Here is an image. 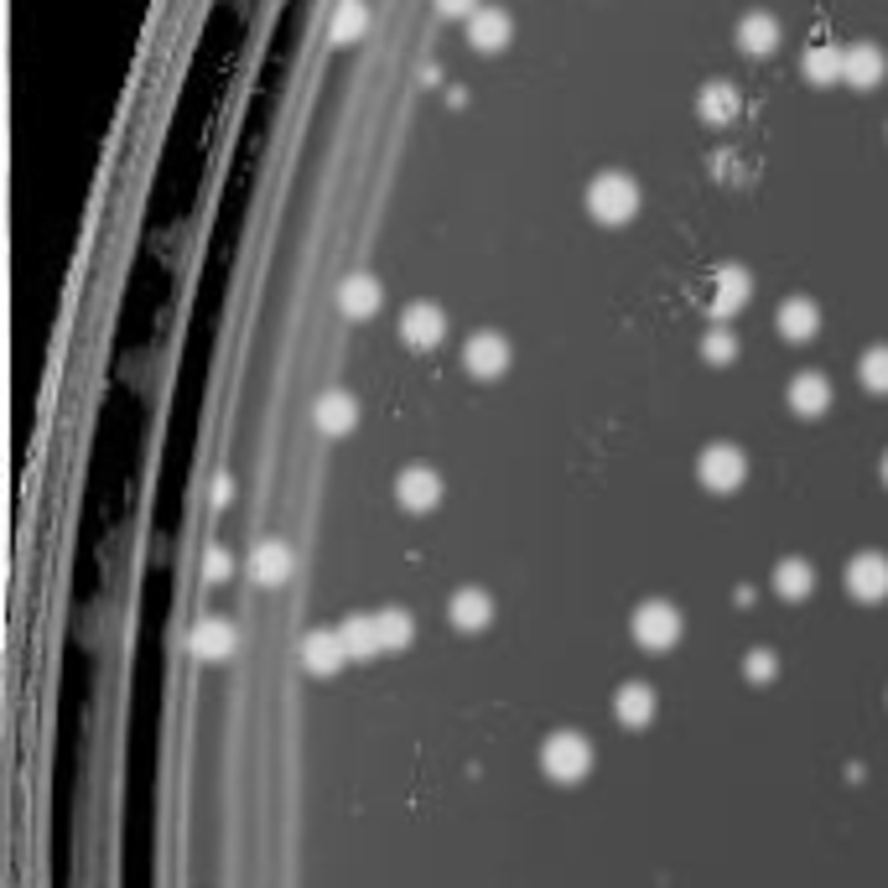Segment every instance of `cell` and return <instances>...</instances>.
I'll use <instances>...</instances> for the list:
<instances>
[{"mask_svg": "<svg viewBox=\"0 0 888 888\" xmlns=\"http://www.w3.org/2000/svg\"><path fill=\"white\" fill-rule=\"evenodd\" d=\"M832 406V379L826 375H795L790 379V410H801V416H821V410Z\"/></svg>", "mask_w": 888, "mask_h": 888, "instance_id": "obj_12", "label": "cell"}, {"mask_svg": "<svg viewBox=\"0 0 888 888\" xmlns=\"http://www.w3.org/2000/svg\"><path fill=\"white\" fill-rule=\"evenodd\" d=\"M701 354H707V359H712V364H728V359H733V354H738L733 333H722V327H712V333L701 338Z\"/></svg>", "mask_w": 888, "mask_h": 888, "instance_id": "obj_30", "label": "cell"}, {"mask_svg": "<svg viewBox=\"0 0 888 888\" xmlns=\"http://www.w3.org/2000/svg\"><path fill=\"white\" fill-rule=\"evenodd\" d=\"M842 69H847V52H837V48H816L811 58H805V73H811L816 84H832V79H842Z\"/></svg>", "mask_w": 888, "mask_h": 888, "instance_id": "obj_27", "label": "cell"}, {"mask_svg": "<svg viewBox=\"0 0 888 888\" xmlns=\"http://www.w3.org/2000/svg\"><path fill=\"white\" fill-rule=\"evenodd\" d=\"M857 375H863V385L873 395H888V348H868L863 364H857Z\"/></svg>", "mask_w": 888, "mask_h": 888, "instance_id": "obj_28", "label": "cell"}, {"mask_svg": "<svg viewBox=\"0 0 888 888\" xmlns=\"http://www.w3.org/2000/svg\"><path fill=\"white\" fill-rule=\"evenodd\" d=\"M816 327H821V307H816V302H805V296H790L785 307H780V333H785L790 343L816 338Z\"/></svg>", "mask_w": 888, "mask_h": 888, "instance_id": "obj_16", "label": "cell"}, {"mask_svg": "<svg viewBox=\"0 0 888 888\" xmlns=\"http://www.w3.org/2000/svg\"><path fill=\"white\" fill-rule=\"evenodd\" d=\"M774 670H780V660H774L769 649H753V655H743V676H749V681L769 686V681H774Z\"/></svg>", "mask_w": 888, "mask_h": 888, "instance_id": "obj_29", "label": "cell"}, {"mask_svg": "<svg viewBox=\"0 0 888 888\" xmlns=\"http://www.w3.org/2000/svg\"><path fill=\"white\" fill-rule=\"evenodd\" d=\"M541 769H546L551 780L572 785V780H582V774L593 769V743L582 733H551L546 743H541Z\"/></svg>", "mask_w": 888, "mask_h": 888, "instance_id": "obj_2", "label": "cell"}, {"mask_svg": "<svg viewBox=\"0 0 888 888\" xmlns=\"http://www.w3.org/2000/svg\"><path fill=\"white\" fill-rule=\"evenodd\" d=\"M842 79L857 88H873L878 79H884V52L873 48V42H857V48H847V69H842Z\"/></svg>", "mask_w": 888, "mask_h": 888, "instance_id": "obj_18", "label": "cell"}, {"mask_svg": "<svg viewBox=\"0 0 888 888\" xmlns=\"http://www.w3.org/2000/svg\"><path fill=\"white\" fill-rule=\"evenodd\" d=\"M343 660H348V645H343L338 629H312L307 639H302V666H307L312 676H333Z\"/></svg>", "mask_w": 888, "mask_h": 888, "instance_id": "obj_9", "label": "cell"}, {"mask_svg": "<svg viewBox=\"0 0 888 888\" xmlns=\"http://www.w3.org/2000/svg\"><path fill=\"white\" fill-rule=\"evenodd\" d=\"M614 712H618V722H629V728H649V722H655V691L639 686V681H629L614 697Z\"/></svg>", "mask_w": 888, "mask_h": 888, "instance_id": "obj_17", "label": "cell"}, {"mask_svg": "<svg viewBox=\"0 0 888 888\" xmlns=\"http://www.w3.org/2000/svg\"><path fill=\"white\" fill-rule=\"evenodd\" d=\"M468 36H473V48L479 52H499L504 42H510V17H504V11H473Z\"/></svg>", "mask_w": 888, "mask_h": 888, "instance_id": "obj_22", "label": "cell"}, {"mask_svg": "<svg viewBox=\"0 0 888 888\" xmlns=\"http://www.w3.org/2000/svg\"><path fill=\"white\" fill-rule=\"evenodd\" d=\"M203 577H208V582H223V577H229V551H208Z\"/></svg>", "mask_w": 888, "mask_h": 888, "instance_id": "obj_31", "label": "cell"}, {"mask_svg": "<svg viewBox=\"0 0 888 888\" xmlns=\"http://www.w3.org/2000/svg\"><path fill=\"white\" fill-rule=\"evenodd\" d=\"M681 629H686L681 608H676V603H666V598L639 603V614H634V639H639L645 649H655V655L681 645Z\"/></svg>", "mask_w": 888, "mask_h": 888, "instance_id": "obj_1", "label": "cell"}, {"mask_svg": "<svg viewBox=\"0 0 888 888\" xmlns=\"http://www.w3.org/2000/svg\"><path fill=\"white\" fill-rule=\"evenodd\" d=\"M375 624H379V645L385 649H406L410 634H416V624H410L406 608H385V614H375Z\"/></svg>", "mask_w": 888, "mask_h": 888, "instance_id": "obj_26", "label": "cell"}, {"mask_svg": "<svg viewBox=\"0 0 888 888\" xmlns=\"http://www.w3.org/2000/svg\"><path fill=\"white\" fill-rule=\"evenodd\" d=\"M697 473H701V483H707L712 494H733L738 483H743V473H749V458H743L738 447L718 442V447H707V452H701Z\"/></svg>", "mask_w": 888, "mask_h": 888, "instance_id": "obj_4", "label": "cell"}, {"mask_svg": "<svg viewBox=\"0 0 888 888\" xmlns=\"http://www.w3.org/2000/svg\"><path fill=\"white\" fill-rule=\"evenodd\" d=\"M738 48L753 52V58H764V52L780 48V21L764 17V11H753V17H743V27H738Z\"/></svg>", "mask_w": 888, "mask_h": 888, "instance_id": "obj_19", "label": "cell"}, {"mask_svg": "<svg viewBox=\"0 0 888 888\" xmlns=\"http://www.w3.org/2000/svg\"><path fill=\"white\" fill-rule=\"evenodd\" d=\"M743 302H749V275L738 271V265H722V271L712 275V296H707V307L718 312V317H733Z\"/></svg>", "mask_w": 888, "mask_h": 888, "instance_id": "obj_11", "label": "cell"}, {"mask_svg": "<svg viewBox=\"0 0 888 888\" xmlns=\"http://www.w3.org/2000/svg\"><path fill=\"white\" fill-rule=\"evenodd\" d=\"M250 572H255V582H265V587L286 582L291 577V551L281 546V541H265V546H255V556H250Z\"/></svg>", "mask_w": 888, "mask_h": 888, "instance_id": "obj_23", "label": "cell"}, {"mask_svg": "<svg viewBox=\"0 0 888 888\" xmlns=\"http://www.w3.org/2000/svg\"><path fill=\"white\" fill-rule=\"evenodd\" d=\"M738 104H743V100H738L733 84H707V88H701V115H707L712 125H733L738 121Z\"/></svg>", "mask_w": 888, "mask_h": 888, "instance_id": "obj_24", "label": "cell"}, {"mask_svg": "<svg viewBox=\"0 0 888 888\" xmlns=\"http://www.w3.org/2000/svg\"><path fill=\"white\" fill-rule=\"evenodd\" d=\"M338 307L348 317H375L379 312V281L375 275H348L338 286Z\"/></svg>", "mask_w": 888, "mask_h": 888, "instance_id": "obj_15", "label": "cell"}, {"mask_svg": "<svg viewBox=\"0 0 888 888\" xmlns=\"http://www.w3.org/2000/svg\"><path fill=\"white\" fill-rule=\"evenodd\" d=\"M364 27H369V6H364V0H343L338 17H333V42L348 48V42H359L364 36Z\"/></svg>", "mask_w": 888, "mask_h": 888, "instance_id": "obj_25", "label": "cell"}, {"mask_svg": "<svg viewBox=\"0 0 888 888\" xmlns=\"http://www.w3.org/2000/svg\"><path fill=\"white\" fill-rule=\"evenodd\" d=\"M811 587H816V572H811V562H801V556H785V562L774 566V593L785 603H805L811 598Z\"/></svg>", "mask_w": 888, "mask_h": 888, "instance_id": "obj_14", "label": "cell"}, {"mask_svg": "<svg viewBox=\"0 0 888 888\" xmlns=\"http://www.w3.org/2000/svg\"><path fill=\"white\" fill-rule=\"evenodd\" d=\"M400 338H406L410 348H437V343L447 338L442 307H431V302H410V307L400 312Z\"/></svg>", "mask_w": 888, "mask_h": 888, "instance_id": "obj_6", "label": "cell"}, {"mask_svg": "<svg viewBox=\"0 0 888 888\" xmlns=\"http://www.w3.org/2000/svg\"><path fill=\"white\" fill-rule=\"evenodd\" d=\"M847 587L857 603H884L888 598V556L884 551H857L847 566Z\"/></svg>", "mask_w": 888, "mask_h": 888, "instance_id": "obj_5", "label": "cell"}, {"mask_svg": "<svg viewBox=\"0 0 888 888\" xmlns=\"http://www.w3.org/2000/svg\"><path fill=\"white\" fill-rule=\"evenodd\" d=\"M447 618H452L458 629L479 634V629H489V618H494V598H489L483 587H462V593H452V603H447Z\"/></svg>", "mask_w": 888, "mask_h": 888, "instance_id": "obj_10", "label": "cell"}, {"mask_svg": "<svg viewBox=\"0 0 888 888\" xmlns=\"http://www.w3.org/2000/svg\"><path fill=\"white\" fill-rule=\"evenodd\" d=\"M343 645H348V660H369V655H379V624H375V614H359V618H348L343 624Z\"/></svg>", "mask_w": 888, "mask_h": 888, "instance_id": "obj_21", "label": "cell"}, {"mask_svg": "<svg viewBox=\"0 0 888 888\" xmlns=\"http://www.w3.org/2000/svg\"><path fill=\"white\" fill-rule=\"evenodd\" d=\"M437 6H442V17H473L479 0H437Z\"/></svg>", "mask_w": 888, "mask_h": 888, "instance_id": "obj_32", "label": "cell"}, {"mask_svg": "<svg viewBox=\"0 0 888 888\" xmlns=\"http://www.w3.org/2000/svg\"><path fill=\"white\" fill-rule=\"evenodd\" d=\"M634 208H639V188H634L624 171H603L598 182L587 188V213L603 223H624L634 219Z\"/></svg>", "mask_w": 888, "mask_h": 888, "instance_id": "obj_3", "label": "cell"}, {"mask_svg": "<svg viewBox=\"0 0 888 888\" xmlns=\"http://www.w3.org/2000/svg\"><path fill=\"white\" fill-rule=\"evenodd\" d=\"M192 649H198L203 660H229V655H234V629H229L223 618H203V624L192 629Z\"/></svg>", "mask_w": 888, "mask_h": 888, "instance_id": "obj_20", "label": "cell"}, {"mask_svg": "<svg viewBox=\"0 0 888 888\" xmlns=\"http://www.w3.org/2000/svg\"><path fill=\"white\" fill-rule=\"evenodd\" d=\"M354 421H359V406H354V395L327 390L323 400H317V427H323L327 437H348V431H354Z\"/></svg>", "mask_w": 888, "mask_h": 888, "instance_id": "obj_13", "label": "cell"}, {"mask_svg": "<svg viewBox=\"0 0 888 888\" xmlns=\"http://www.w3.org/2000/svg\"><path fill=\"white\" fill-rule=\"evenodd\" d=\"M395 499H400L410 514H427V510H437V499H442V479L416 462V468H406V473L395 479Z\"/></svg>", "mask_w": 888, "mask_h": 888, "instance_id": "obj_8", "label": "cell"}, {"mask_svg": "<svg viewBox=\"0 0 888 888\" xmlns=\"http://www.w3.org/2000/svg\"><path fill=\"white\" fill-rule=\"evenodd\" d=\"M462 364H468V375L499 379L504 369H510V343L499 338V333H473L468 348H462Z\"/></svg>", "mask_w": 888, "mask_h": 888, "instance_id": "obj_7", "label": "cell"}, {"mask_svg": "<svg viewBox=\"0 0 888 888\" xmlns=\"http://www.w3.org/2000/svg\"><path fill=\"white\" fill-rule=\"evenodd\" d=\"M884 483H888V458H884Z\"/></svg>", "mask_w": 888, "mask_h": 888, "instance_id": "obj_33", "label": "cell"}]
</instances>
